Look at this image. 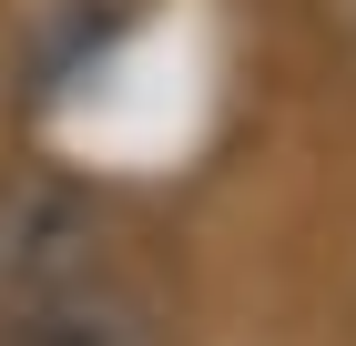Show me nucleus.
I'll return each mask as SVG.
<instances>
[{
	"mask_svg": "<svg viewBox=\"0 0 356 346\" xmlns=\"http://www.w3.org/2000/svg\"><path fill=\"white\" fill-rule=\"evenodd\" d=\"M112 265H133V214H122V194H102L92 173H61V163L0 173V306L92 285Z\"/></svg>",
	"mask_w": 356,
	"mask_h": 346,
	"instance_id": "obj_1",
	"label": "nucleus"
},
{
	"mask_svg": "<svg viewBox=\"0 0 356 346\" xmlns=\"http://www.w3.org/2000/svg\"><path fill=\"white\" fill-rule=\"evenodd\" d=\"M0 346H184V326H173V295L143 265H112L92 285L0 306Z\"/></svg>",
	"mask_w": 356,
	"mask_h": 346,
	"instance_id": "obj_2",
	"label": "nucleus"
},
{
	"mask_svg": "<svg viewBox=\"0 0 356 346\" xmlns=\"http://www.w3.org/2000/svg\"><path fill=\"white\" fill-rule=\"evenodd\" d=\"M305 10H316V31H326V52L356 72V0H305Z\"/></svg>",
	"mask_w": 356,
	"mask_h": 346,
	"instance_id": "obj_3",
	"label": "nucleus"
}]
</instances>
